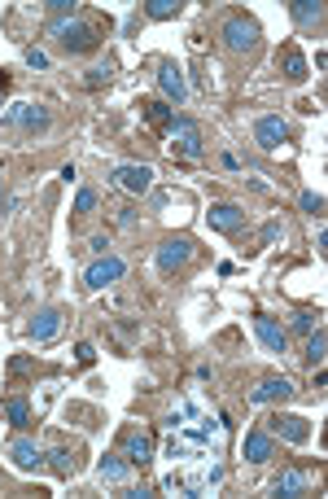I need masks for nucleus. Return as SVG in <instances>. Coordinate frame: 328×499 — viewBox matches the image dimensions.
Segmentation results:
<instances>
[{
  "label": "nucleus",
  "mask_w": 328,
  "mask_h": 499,
  "mask_svg": "<svg viewBox=\"0 0 328 499\" xmlns=\"http://www.w3.org/2000/svg\"><path fill=\"white\" fill-rule=\"evenodd\" d=\"M48 13H53V22L74 18V0H48Z\"/></svg>",
  "instance_id": "28"
},
{
  "label": "nucleus",
  "mask_w": 328,
  "mask_h": 499,
  "mask_svg": "<svg viewBox=\"0 0 328 499\" xmlns=\"http://www.w3.org/2000/svg\"><path fill=\"white\" fill-rule=\"evenodd\" d=\"M298 206L307 210V215H319V210H324V197H319V193H302V197H298Z\"/></svg>",
  "instance_id": "30"
},
{
  "label": "nucleus",
  "mask_w": 328,
  "mask_h": 499,
  "mask_svg": "<svg viewBox=\"0 0 328 499\" xmlns=\"http://www.w3.org/2000/svg\"><path fill=\"white\" fill-rule=\"evenodd\" d=\"M62 324H66V315H62L57 307H44V311H35V315H31V324H27V337H31V341H40V346H44V341H53V337L62 333Z\"/></svg>",
  "instance_id": "7"
},
{
  "label": "nucleus",
  "mask_w": 328,
  "mask_h": 499,
  "mask_svg": "<svg viewBox=\"0 0 328 499\" xmlns=\"http://www.w3.org/2000/svg\"><path fill=\"white\" fill-rule=\"evenodd\" d=\"M48 460H53V468L62 473V478H70V473H74V456L66 451V446H57V451H53V456H48Z\"/></svg>",
  "instance_id": "27"
},
{
  "label": "nucleus",
  "mask_w": 328,
  "mask_h": 499,
  "mask_svg": "<svg viewBox=\"0 0 328 499\" xmlns=\"http://www.w3.org/2000/svg\"><path fill=\"white\" fill-rule=\"evenodd\" d=\"M271 456H276V438L267 429H249L245 434V460L249 464H267Z\"/></svg>",
  "instance_id": "14"
},
{
  "label": "nucleus",
  "mask_w": 328,
  "mask_h": 499,
  "mask_svg": "<svg viewBox=\"0 0 328 499\" xmlns=\"http://www.w3.org/2000/svg\"><path fill=\"white\" fill-rule=\"evenodd\" d=\"M9 460H13L22 473H35V468H44V446H40L35 438H13V442H9Z\"/></svg>",
  "instance_id": "12"
},
{
  "label": "nucleus",
  "mask_w": 328,
  "mask_h": 499,
  "mask_svg": "<svg viewBox=\"0 0 328 499\" xmlns=\"http://www.w3.org/2000/svg\"><path fill=\"white\" fill-rule=\"evenodd\" d=\"M96 478L101 482H110V486H123L132 478V464H128V456H101V464H96Z\"/></svg>",
  "instance_id": "18"
},
{
  "label": "nucleus",
  "mask_w": 328,
  "mask_h": 499,
  "mask_svg": "<svg viewBox=\"0 0 328 499\" xmlns=\"http://www.w3.org/2000/svg\"><path fill=\"white\" fill-rule=\"evenodd\" d=\"M285 75L293 79H307V57H302V48H285Z\"/></svg>",
  "instance_id": "24"
},
{
  "label": "nucleus",
  "mask_w": 328,
  "mask_h": 499,
  "mask_svg": "<svg viewBox=\"0 0 328 499\" xmlns=\"http://www.w3.org/2000/svg\"><path fill=\"white\" fill-rule=\"evenodd\" d=\"M92 210H96V193L79 189V197H74V215H92Z\"/></svg>",
  "instance_id": "29"
},
{
  "label": "nucleus",
  "mask_w": 328,
  "mask_h": 499,
  "mask_svg": "<svg viewBox=\"0 0 328 499\" xmlns=\"http://www.w3.org/2000/svg\"><path fill=\"white\" fill-rule=\"evenodd\" d=\"M5 416H9V425H18V429H22V425H31V403L18 394V399H9V403H5Z\"/></svg>",
  "instance_id": "21"
},
{
  "label": "nucleus",
  "mask_w": 328,
  "mask_h": 499,
  "mask_svg": "<svg viewBox=\"0 0 328 499\" xmlns=\"http://www.w3.org/2000/svg\"><path fill=\"white\" fill-rule=\"evenodd\" d=\"M254 333H259V341H263L271 355H285L289 333H285V324L276 320V315H254Z\"/></svg>",
  "instance_id": "11"
},
{
  "label": "nucleus",
  "mask_w": 328,
  "mask_h": 499,
  "mask_svg": "<svg viewBox=\"0 0 328 499\" xmlns=\"http://www.w3.org/2000/svg\"><path fill=\"white\" fill-rule=\"evenodd\" d=\"M254 141H259L267 153H276V149L289 141V123H285L281 114H263V119L254 123Z\"/></svg>",
  "instance_id": "8"
},
{
  "label": "nucleus",
  "mask_w": 328,
  "mask_h": 499,
  "mask_svg": "<svg viewBox=\"0 0 328 499\" xmlns=\"http://www.w3.org/2000/svg\"><path fill=\"white\" fill-rule=\"evenodd\" d=\"M74 355H79V363H92V359H96V351L88 346V341H79V346H74Z\"/></svg>",
  "instance_id": "33"
},
{
  "label": "nucleus",
  "mask_w": 328,
  "mask_h": 499,
  "mask_svg": "<svg viewBox=\"0 0 328 499\" xmlns=\"http://www.w3.org/2000/svg\"><path fill=\"white\" fill-rule=\"evenodd\" d=\"M289 13H293L298 26H315V22H324V5H319V0H293Z\"/></svg>",
  "instance_id": "20"
},
{
  "label": "nucleus",
  "mask_w": 328,
  "mask_h": 499,
  "mask_svg": "<svg viewBox=\"0 0 328 499\" xmlns=\"http://www.w3.org/2000/svg\"><path fill=\"white\" fill-rule=\"evenodd\" d=\"M293 394V381L289 377H267L249 390V403H276V399H289Z\"/></svg>",
  "instance_id": "15"
},
{
  "label": "nucleus",
  "mask_w": 328,
  "mask_h": 499,
  "mask_svg": "<svg viewBox=\"0 0 328 499\" xmlns=\"http://www.w3.org/2000/svg\"><path fill=\"white\" fill-rule=\"evenodd\" d=\"M145 13L154 18V22H166V18H175V13H180V0H149V5H145Z\"/></svg>",
  "instance_id": "25"
},
{
  "label": "nucleus",
  "mask_w": 328,
  "mask_h": 499,
  "mask_svg": "<svg viewBox=\"0 0 328 499\" xmlns=\"http://www.w3.org/2000/svg\"><path fill=\"white\" fill-rule=\"evenodd\" d=\"M289 329H293V333H302V337H307V333H315V329H319V320H315V315H311V311H298V315H293V320H289Z\"/></svg>",
  "instance_id": "26"
},
{
  "label": "nucleus",
  "mask_w": 328,
  "mask_h": 499,
  "mask_svg": "<svg viewBox=\"0 0 328 499\" xmlns=\"http://www.w3.org/2000/svg\"><path fill=\"white\" fill-rule=\"evenodd\" d=\"M158 88H162L175 105H184V97H188V84H184V75H180V66H175V62H162V66H158Z\"/></svg>",
  "instance_id": "13"
},
{
  "label": "nucleus",
  "mask_w": 328,
  "mask_h": 499,
  "mask_svg": "<svg viewBox=\"0 0 328 499\" xmlns=\"http://www.w3.org/2000/svg\"><path fill=\"white\" fill-rule=\"evenodd\" d=\"M285 236V228H281V219H271L267 228H263V246H271V241H281Z\"/></svg>",
  "instance_id": "32"
},
{
  "label": "nucleus",
  "mask_w": 328,
  "mask_h": 499,
  "mask_svg": "<svg viewBox=\"0 0 328 499\" xmlns=\"http://www.w3.org/2000/svg\"><path fill=\"white\" fill-rule=\"evenodd\" d=\"M48 31L57 35V44L66 48V53H88L92 44H96V35H92V26L88 22H79V18H66V22H53Z\"/></svg>",
  "instance_id": "1"
},
{
  "label": "nucleus",
  "mask_w": 328,
  "mask_h": 499,
  "mask_svg": "<svg viewBox=\"0 0 328 499\" xmlns=\"http://www.w3.org/2000/svg\"><path fill=\"white\" fill-rule=\"evenodd\" d=\"M5 123L27 131V136H35V131H48L53 127V114L44 110V105H13V110H5Z\"/></svg>",
  "instance_id": "3"
},
{
  "label": "nucleus",
  "mask_w": 328,
  "mask_h": 499,
  "mask_svg": "<svg viewBox=\"0 0 328 499\" xmlns=\"http://www.w3.org/2000/svg\"><path fill=\"white\" fill-rule=\"evenodd\" d=\"M324 351H328V337H324V329L307 333V363H311V368H315V363H324Z\"/></svg>",
  "instance_id": "23"
},
{
  "label": "nucleus",
  "mask_w": 328,
  "mask_h": 499,
  "mask_svg": "<svg viewBox=\"0 0 328 499\" xmlns=\"http://www.w3.org/2000/svg\"><path fill=\"white\" fill-rule=\"evenodd\" d=\"M22 57H27V66H31V70H48V53H40V48H27Z\"/></svg>",
  "instance_id": "31"
},
{
  "label": "nucleus",
  "mask_w": 328,
  "mask_h": 499,
  "mask_svg": "<svg viewBox=\"0 0 328 499\" xmlns=\"http://www.w3.org/2000/svg\"><path fill=\"white\" fill-rule=\"evenodd\" d=\"M106 79H110V75L101 70V66H96V70H88V88H101V84H106Z\"/></svg>",
  "instance_id": "34"
},
{
  "label": "nucleus",
  "mask_w": 328,
  "mask_h": 499,
  "mask_svg": "<svg viewBox=\"0 0 328 499\" xmlns=\"http://www.w3.org/2000/svg\"><path fill=\"white\" fill-rule=\"evenodd\" d=\"M123 456H128L132 468H145L149 460H154V438H149V434H128V442H123Z\"/></svg>",
  "instance_id": "17"
},
{
  "label": "nucleus",
  "mask_w": 328,
  "mask_h": 499,
  "mask_svg": "<svg viewBox=\"0 0 328 499\" xmlns=\"http://www.w3.org/2000/svg\"><path fill=\"white\" fill-rule=\"evenodd\" d=\"M267 434H271V438H285V442H307V438H311V425H307L302 416L276 412V416L267 420Z\"/></svg>",
  "instance_id": "9"
},
{
  "label": "nucleus",
  "mask_w": 328,
  "mask_h": 499,
  "mask_svg": "<svg viewBox=\"0 0 328 499\" xmlns=\"http://www.w3.org/2000/svg\"><path fill=\"white\" fill-rule=\"evenodd\" d=\"M145 119L154 123V127H162V131H166V127H171V119H175V110H171V105H162V101H149V105H145Z\"/></svg>",
  "instance_id": "22"
},
{
  "label": "nucleus",
  "mask_w": 328,
  "mask_h": 499,
  "mask_svg": "<svg viewBox=\"0 0 328 499\" xmlns=\"http://www.w3.org/2000/svg\"><path fill=\"white\" fill-rule=\"evenodd\" d=\"M166 131H171V149H175V153H184V158H201V131H197V123H193V119L175 114Z\"/></svg>",
  "instance_id": "4"
},
{
  "label": "nucleus",
  "mask_w": 328,
  "mask_h": 499,
  "mask_svg": "<svg viewBox=\"0 0 328 499\" xmlns=\"http://www.w3.org/2000/svg\"><path fill=\"white\" fill-rule=\"evenodd\" d=\"M123 272H128V263H123V258L101 254L96 263H88V268H84V285H88V289H106V285L123 280Z\"/></svg>",
  "instance_id": "5"
},
{
  "label": "nucleus",
  "mask_w": 328,
  "mask_h": 499,
  "mask_svg": "<svg viewBox=\"0 0 328 499\" xmlns=\"http://www.w3.org/2000/svg\"><path fill=\"white\" fill-rule=\"evenodd\" d=\"M188 258H193V241L188 236H166V241L158 246V272H180V268H188Z\"/></svg>",
  "instance_id": "6"
},
{
  "label": "nucleus",
  "mask_w": 328,
  "mask_h": 499,
  "mask_svg": "<svg viewBox=\"0 0 328 499\" xmlns=\"http://www.w3.org/2000/svg\"><path fill=\"white\" fill-rule=\"evenodd\" d=\"M114 184L123 193L145 197L149 189H154V167H114Z\"/></svg>",
  "instance_id": "10"
},
{
  "label": "nucleus",
  "mask_w": 328,
  "mask_h": 499,
  "mask_svg": "<svg viewBox=\"0 0 328 499\" xmlns=\"http://www.w3.org/2000/svg\"><path fill=\"white\" fill-rule=\"evenodd\" d=\"M0 206H5V184H0Z\"/></svg>",
  "instance_id": "35"
},
{
  "label": "nucleus",
  "mask_w": 328,
  "mask_h": 499,
  "mask_svg": "<svg viewBox=\"0 0 328 499\" xmlns=\"http://www.w3.org/2000/svg\"><path fill=\"white\" fill-rule=\"evenodd\" d=\"M276 495H285V499H298V495H307V473L302 468H281V478L271 482Z\"/></svg>",
  "instance_id": "19"
},
{
  "label": "nucleus",
  "mask_w": 328,
  "mask_h": 499,
  "mask_svg": "<svg viewBox=\"0 0 328 499\" xmlns=\"http://www.w3.org/2000/svg\"><path fill=\"white\" fill-rule=\"evenodd\" d=\"M245 224V210L241 206H232V202H215L210 206V228L215 232H237Z\"/></svg>",
  "instance_id": "16"
},
{
  "label": "nucleus",
  "mask_w": 328,
  "mask_h": 499,
  "mask_svg": "<svg viewBox=\"0 0 328 499\" xmlns=\"http://www.w3.org/2000/svg\"><path fill=\"white\" fill-rule=\"evenodd\" d=\"M223 44H228L232 53H249V48L259 44V22L245 18V13L228 18V22H223Z\"/></svg>",
  "instance_id": "2"
}]
</instances>
